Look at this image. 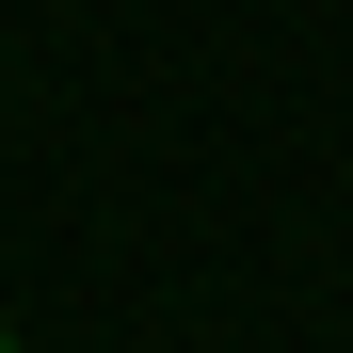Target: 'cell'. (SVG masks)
Returning <instances> with one entry per match:
<instances>
[{"mask_svg": "<svg viewBox=\"0 0 353 353\" xmlns=\"http://www.w3.org/2000/svg\"><path fill=\"white\" fill-rule=\"evenodd\" d=\"M0 353H17V337H0Z\"/></svg>", "mask_w": 353, "mask_h": 353, "instance_id": "cell-1", "label": "cell"}]
</instances>
